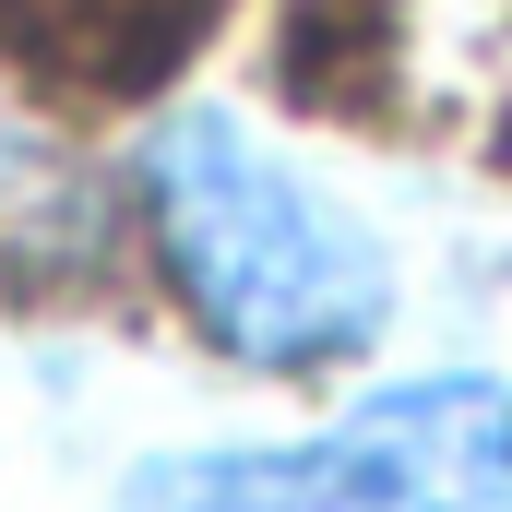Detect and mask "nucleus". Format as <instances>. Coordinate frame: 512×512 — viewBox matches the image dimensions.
<instances>
[{
    "mask_svg": "<svg viewBox=\"0 0 512 512\" xmlns=\"http://www.w3.org/2000/svg\"><path fill=\"white\" fill-rule=\"evenodd\" d=\"M143 191H155L167 274H179V298L215 346H239L262 370H310V358H346L382 322L370 239L322 191H298L251 131H227V120L155 131Z\"/></svg>",
    "mask_w": 512,
    "mask_h": 512,
    "instance_id": "obj_1",
    "label": "nucleus"
},
{
    "mask_svg": "<svg viewBox=\"0 0 512 512\" xmlns=\"http://www.w3.org/2000/svg\"><path fill=\"white\" fill-rule=\"evenodd\" d=\"M120 512H512V393L417 382L286 453H191L131 477Z\"/></svg>",
    "mask_w": 512,
    "mask_h": 512,
    "instance_id": "obj_2",
    "label": "nucleus"
}]
</instances>
